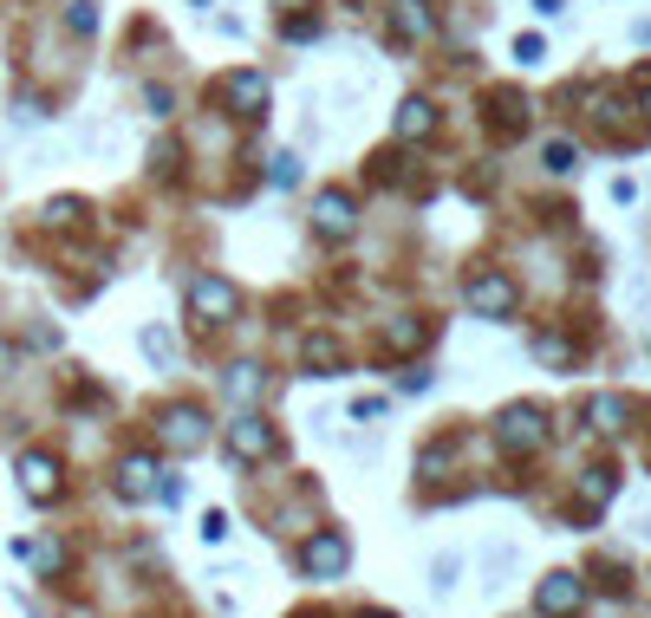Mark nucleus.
<instances>
[{
	"instance_id": "16",
	"label": "nucleus",
	"mask_w": 651,
	"mask_h": 618,
	"mask_svg": "<svg viewBox=\"0 0 651 618\" xmlns=\"http://www.w3.org/2000/svg\"><path fill=\"white\" fill-rule=\"evenodd\" d=\"M489 111H496V130H528V104L515 91H489Z\"/></svg>"
},
{
	"instance_id": "13",
	"label": "nucleus",
	"mask_w": 651,
	"mask_h": 618,
	"mask_svg": "<svg viewBox=\"0 0 651 618\" xmlns=\"http://www.w3.org/2000/svg\"><path fill=\"white\" fill-rule=\"evenodd\" d=\"M587 417H593V430H600V437H619V430H626V398L600 391V398L587 404Z\"/></svg>"
},
{
	"instance_id": "26",
	"label": "nucleus",
	"mask_w": 651,
	"mask_h": 618,
	"mask_svg": "<svg viewBox=\"0 0 651 618\" xmlns=\"http://www.w3.org/2000/svg\"><path fill=\"white\" fill-rule=\"evenodd\" d=\"M639 91H646V111H651V72H639Z\"/></svg>"
},
{
	"instance_id": "10",
	"label": "nucleus",
	"mask_w": 651,
	"mask_h": 618,
	"mask_svg": "<svg viewBox=\"0 0 651 618\" xmlns=\"http://www.w3.org/2000/svg\"><path fill=\"white\" fill-rule=\"evenodd\" d=\"M189 306H196L202 319H235V313H241V293H235L228 280H196V287H189Z\"/></svg>"
},
{
	"instance_id": "9",
	"label": "nucleus",
	"mask_w": 651,
	"mask_h": 618,
	"mask_svg": "<svg viewBox=\"0 0 651 618\" xmlns=\"http://www.w3.org/2000/svg\"><path fill=\"white\" fill-rule=\"evenodd\" d=\"M313 228H320L326 241H346V235H352V196H346V189H326V196L313 202Z\"/></svg>"
},
{
	"instance_id": "6",
	"label": "nucleus",
	"mask_w": 651,
	"mask_h": 618,
	"mask_svg": "<svg viewBox=\"0 0 651 618\" xmlns=\"http://www.w3.org/2000/svg\"><path fill=\"white\" fill-rule=\"evenodd\" d=\"M228 450H235V463H267L280 450V437L261 417H241V424H228Z\"/></svg>"
},
{
	"instance_id": "27",
	"label": "nucleus",
	"mask_w": 651,
	"mask_h": 618,
	"mask_svg": "<svg viewBox=\"0 0 651 618\" xmlns=\"http://www.w3.org/2000/svg\"><path fill=\"white\" fill-rule=\"evenodd\" d=\"M274 7H280V13H293V7H306V0H274Z\"/></svg>"
},
{
	"instance_id": "2",
	"label": "nucleus",
	"mask_w": 651,
	"mask_h": 618,
	"mask_svg": "<svg viewBox=\"0 0 651 618\" xmlns=\"http://www.w3.org/2000/svg\"><path fill=\"white\" fill-rule=\"evenodd\" d=\"M496 437H502V450H509V456H535V450L548 443V417H541L535 404H515V411H502Z\"/></svg>"
},
{
	"instance_id": "14",
	"label": "nucleus",
	"mask_w": 651,
	"mask_h": 618,
	"mask_svg": "<svg viewBox=\"0 0 651 618\" xmlns=\"http://www.w3.org/2000/svg\"><path fill=\"white\" fill-rule=\"evenodd\" d=\"M430 130H437V111L424 98H404L398 104V137H430Z\"/></svg>"
},
{
	"instance_id": "11",
	"label": "nucleus",
	"mask_w": 651,
	"mask_h": 618,
	"mask_svg": "<svg viewBox=\"0 0 651 618\" xmlns=\"http://www.w3.org/2000/svg\"><path fill=\"white\" fill-rule=\"evenodd\" d=\"M117 495H124V502L157 495V463H150V456H124V463H117Z\"/></svg>"
},
{
	"instance_id": "7",
	"label": "nucleus",
	"mask_w": 651,
	"mask_h": 618,
	"mask_svg": "<svg viewBox=\"0 0 651 618\" xmlns=\"http://www.w3.org/2000/svg\"><path fill=\"white\" fill-rule=\"evenodd\" d=\"M20 489H26V502H52L59 495V463L46 450H26L20 456Z\"/></svg>"
},
{
	"instance_id": "25",
	"label": "nucleus",
	"mask_w": 651,
	"mask_h": 618,
	"mask_svg": "<svg viewBox=\"0 0 651 618\" xmlns=\"http://www.w3.org/2000/svg\"><path fill=\"white\" fill-rule=\"evenodd\" d=\"M13 365H20V352H13V345L0 339V378H13Z\"/></svg>"
},
{
	"instance_id": "28",
	"label": "nucleus",
	"mask_w": 651,
	"mask_h": 618,
	"mask_svg": "<svg viewBox=\"0 0 651 618\" xmlns=\"http://www.w3.org/2000/svg\"><path fill=\"white\" fill-rule=\"evenodd\" d=\"M359 618H391V613H359Z\"/></svg>"
},
{
	"instance_id": "3",
	"label": "nucleus",
	"mask_w": 651,
	"mask_h": 618,
	"mask_svg": "<svg viewBox=\"0 0 651 618\" xmlns=\"http://www.w3.org/2000/svg\"><path fill=\"white\" fill-rule=\"evenodd\" d=\"M215 98L228 104V117H261V111H267V78H261V72H228V78L215 85Z\"/></svg>"
},
{
	"instance_id": "24",
	"label": "nucleus",
	"mask_w": 651,
	"mask_h": 618,
	"mask_svg": "<svg viewBox=\"0 0 651 618\" xmlns=\"http://www.w3.org/2000/svg\"><path fill=\"white\" fill-rule=\"evenodd\" d=\"M515 59H522V65H535V59H541V39H535V33H528V39H515Z\"/></svg>"
},
{
	"instance_id": "18",
	"label": "nucleus",
	"mask_w": 651,
	"mask_h": 618,
	"mask_svg": "<svg viewBox=\"0 0 651 618\" xmlns=\"http://www.w3.org/2000/svg\"><path fill=\"white\" fill-rule=\"evenodd\" d=\"M228 398L254 404V398H261V371H254V365H235V371H228Z\"/></svg>"
},
{
	"instance_id": "23",
	"label": "nucleus",
	"mask_w": 651,
	"mask_h": 618,
	"mask_svg": "<svg viewBox=\"0 0 651 618\" xmlns=\"http://www.w3.org/2000/svg\"><path fill=\"white\" fill-rule=\"evenodd\" d=\"M535 352H541L548 365H567V345H561V339H535Z\"/></svg>"
},
{
	"instance_id": "20",
	"label": "nucleus",
	"mask_w": 651,
	"mask_h": 618,
	"mask_svg": "<svg viewBox=\"0 0 651 618\" xmlns=\"http://www.w3.org/2000/svg\"><path fill=\"white\" fill-rule=\"evenodd\" d=\"M398 33H417V39H424V33H430V13H424L417 0H404V7H398Z\"/></svg>"
},
{
	"instance_id": "5",
	"label": "nucleus",
	"mask_w": 651,
	"mask_h": 618,
	"mask_svg": "<svg viewBox=\"0 0 651 618\" xmlns=\"http://www.w3.org/2000/svg\"><path fill=\"white\" fill-rule=\"evenodd\" d=\"M346 560H352L346 534H313V541L300 547V567H306L313 580H339V573H346Z\"/></svg>"
},
{
	"instance_id": "1",
	"label": "nucleus",
	"mask_w": 651,
	"mask_h": 618,
	"mask_svg": "<svg viewBox=\"0 0 651 618\" xmlns=\"http://www.w3.org/2000/svg\"><path fill=\"white\" fill-rule=\"evenodd\" d=\"M157 437H163V450H176V456H196V450L209 443V417H202L196 404H170V411L157 417Z\"/></svg>"
},
{
	"instance_id": "4",
	"label": "nucleus",
	"mask_w": 651,
	"mask_h": 618,
	"mask_svg": "<svg viewBox=\"0 0 651 618\" xmlns=\"http://www.w3.org/2000/svg\"><path fill=\"white\" fill-rule=\"evenodd\" d=\"M470 306H476L483 319H509V313L522 306V293H515L509 274H476V280H470Z\"/></svg>"
},
{
	"instance_id": "15",
	"label": "nucleus",
	"mask_w": 651,
	"mask_h": 618,
	"mask_svg": "<svg viewBox=\"0 0 651 618\" xmlns=\"http://www.w3.org/2000/svg\"><path fill=\"white\" fill-rule=\"evenodd\" d=\"M613 489H619V469H606V463L580 476V502H587V508H606V502H613Z\"/></svg>"
},
{
	"instance_id": "12",
	"label": "nucleus",
	"mask_w": 651,
	"mask_h": 618,
	"mask_svg": "<svg viewBox=\"0 0 651 618\" xmlns=\"http://www.w3.org/2000/svg\"><path fill=\"white\" fill-rule=\"evenodd\" d=\"M300 358H306V371H320V378H333V371L346 365V352H339V339H333V332H313V339L300 345Z\"/></svg>"
},
{
	"instance_id": "21",
	"label": "nucleus",
	"mask_w": 651,
	"mask_h": 618,
	"mask_svg": "<svg viewBox=\"0 0 651 618\" xmlns=\"http://www.w3.org/2000/svg\"><path fill=\"white\" fill-rule=\"evenodd\" d=\"M65 26H72V33H91V26H98V13H91V0H72V13H65Z\"/></svg>"
},
{
	"instance_id": "8",
	"label": "nucleus",
	"mask_w": 651,
	"mask_h": 618,
	"mask_svg": "<svg viewBox=\"0 0 651 618\" xmlns=\"http://www.w3.org/2000/svg\"><path fill=\"white\" fill-rule=\"evenodd\" d=\"M580 600H587V587H580L574 573H548L535 606H541V618H567V613H580Z\"/></svg>"
},
{
	"instance_id": "22",
	"label": "nucleus",
	"mask_w": 651,
	"mask_h": 618,
	"mask_svg": "<svg viewBox=\"0 0 651 618\" xmlns=\"http://www.w3.org/2000/svg\"><path fill=\"white\" fill-rule=\"evenodd\" d=\"M574 163H580V156H574L567 143H548V169H574Z\"/></svg>"
},
{
	"instance_id": "17",
	"label": "nucleus",
	"mask_w": 651,
	"mask_h": 618,
	"mask_svg": "<svg viewBox=\"0 0 651 618\" xmlns=\"http://www.w3.org/2000/svg\"><path fill=\"white\" fill-rule=\"evenodd\" d=\"M46 222H52V228H78V222H85V202H78V196H59V202H46Z\"/></svg>"
},
{
	"instance_id": "19",
	"label": "nucleus",
	"mask_w": 651,
	"mask_h": 618,
	"mask_svg": "<svg viewBox=\"0 0 651 618\" xmlns=\"http://www.w3.org/2000/svg\"><path fill=\"white\" fill-rule=\"evenodd\" d=\"M424 332H430V326H424V319H398V326H391V332H385V345H391V352H404V345H417V339H424Z\"/></svg>"
}]
</instances>
